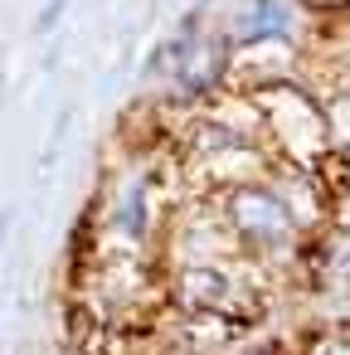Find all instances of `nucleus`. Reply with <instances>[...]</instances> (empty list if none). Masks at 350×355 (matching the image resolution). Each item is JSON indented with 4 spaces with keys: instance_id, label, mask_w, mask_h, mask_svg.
Listing matches in <instances>:
<instances>
[{
    "instance_id": "nucleus-1",
    "label": "nucleus",
    "mask_w": 350,
    "mask_h": 355,
    "mask_svg": "<svg viewBox=\"0 0 350 355\" xmlns=\"http://www.w3.org/2000/svg\"><path fill=\"white\" fill-rule=\"evenodd\" d=\"M229 219L248 243H263V248H272V243H282L292 234L287 205L272 190H258V185H243V190L229 195Z\"/></svg>"
},
{
    "instance_id": "nucleus-2",
    "label": "nucleus",
    "mask_w": 350,
    "mask_h": 355,
    "mask_svg": "<svg viewBox=\"0 0 350 355\" xmlns=\"http://www.w3.org/2000/svg\"><path fill=\"white\" fill-rule=\"evenodd\" d=\"M180 297H185V306H195V311H219V306H229L234 282H229L219 268H185V272H180Z\"/></svg>"
},
{
    "instance_id": "nucleus-3",
    "label": "nucleus",
    "mask_w": 350,
    "mask_h": 355,
    "mask_svg": "<svg viewBox=\"0 0 350 355\" xmlns=\"http://www.w3.org/2000/svg\"><path fill=\"white\" fill-rule=\"evenodd\" d=\"M122 229H127L132 239L146 229V195H141V185H132L127 200H122Z\"/></svg>"
},
{
    "instance_id": "nucleus-4",
    "label": "nucleus",
    "mask_w": 350,
    "mask_h": 355,
    "mask_svg": "<svg viewBox=\"0 0 350 355\" xmlns=\"http://www.w3.org/2000/svg\"><path fill=\"white\" fill-rule=\"evenodd\" d=\"M64 6H69V0H49V6L40 10V20H35V35H49V30L59 25V15H64Z\"/></svg>"
},
{
    "instance_id": "nucleus-5",
    "label": "nucleus",
    "mask_w": 350,
    "mask_h": 355,
    "mask_svg": "<svg viewBox=\"0 0 350 355\" xmlns=\"http://www.w3.org/2000/svg\"><path fill=\"white\" fill-rule=\"evenodd\" d=\"M326 355H350V345H345V340H335V345H326Z\"/></svg>"
},
{
    "instance_id": "nucleus-6",
    "label": "nucleus",
    "mask_w": 350,
    "mask_h": 355,
    "mask_svg": "<svg viewBox=\"0 0 350 355\" xmlns=\"http://www.w3.org/2000/svg\"><path fill=\"white\" fill-rule=\"evenodd\" d=\"M306 6H345V0H306Z\"/></svg>"
},
{
    "instance_id": "nucleus-7",
    "label": "nucleus",
    "mask_w": 350,
    "mask_h": 355,
    "mask_svg": "<svg viewBox=\"0 0 350 355\" xmlns=\"http://www.w3.org/2000/svg\"><path fill=\"white\" fill-rule=\"evenodd\" d=\"M6 229H10V214H0V239H6Z\"/></svg>"
}]
</instances>
